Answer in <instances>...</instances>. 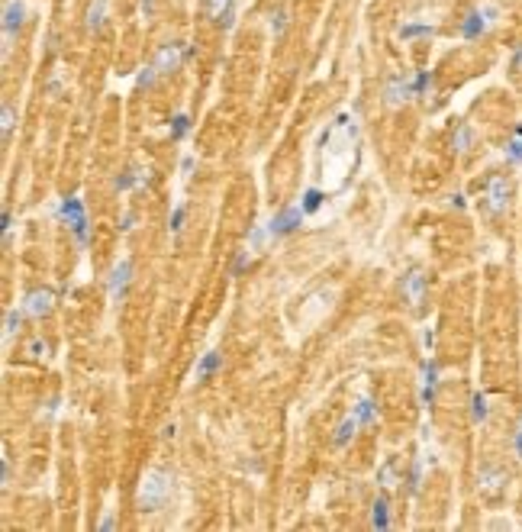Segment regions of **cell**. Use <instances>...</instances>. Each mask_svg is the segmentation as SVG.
Segmentation results:
<instances>
[{
	"mask_svg": "<svg viewBox=\"0 0 522 532\" xmlns=\"http://www.w3.org/2000/svg\"><path fill=\"white\" fill-rule=\"evenodd\" d=\"M168 494H171V475H165V471H149V475L142 477L136 504H139V510H145V513H155V510L168 500Z\"/></svg>",
	"mask_w": 522,
	"mask_h": 532,
	"instance_id": "6da1fadb",
	"label": "cell"
},
{
	"mask_svg": "<svg viewBox=\"0 0 522 532\" xmlns=\"http://www.w3.org/2000/svg\"><path fill=\"white\" fill-rule=\"evenodd\" d=\"M23 23H26V0H7V7H3V62L10 58L13 36L19 33Z\"/></svg>",
	"mask_w": 522,
	"mask_h": 532,
	"instance_id": "7a4b0ae2",
	"label": "cell"
},
{
	"mask_svg": "<svg viewBox=\"0 0 522 532\" xmlns=\"http://www.w3.org/2000/svg\"><path fill=\"white\" fill-rule=\"evenodd\" d=\"M510 197H513V187L506 181L503 175H494L490 177V184H487V210L490 213H506V206H510Z\"/></svg>",
	"mask_w": 522,
	"mask_h": 532,
	"instance_id": "3957f363",
	"label": "cell"
},
{
	"mask_svg": "<svg viewBox=\"0 0 522 532\" xmlns=\"http://www.w3.org/2000/svg\"><path fill=\"white\" fill-rule=\"evenodd\" d=\"M187 58V48L184 42H168V46L159 48V55H155V62L152 65L159 68V75H171V71H177L181 68V62Z\"/></svg>",
	"mask_w": 522,
	"mask_h": 532,
	"instance_id": "277c9868",
	"label": "cell"
},
{
	"mask_svg": "<svg viewBox=\"0 0 522 532\" xmlns=\"http://www.w3.org/2000/svg\"><path fill=\"white\" fill-rule=\"evenodd\" d=\"M413 97V81L406 75H393L387 85H384V103L387 107H403V103Z\"/></svg>",
	"mask_w": 522,
	"mask_h": 532,
	"instance_id": "5b68a950",
	"label": "cell"
},
{
	"mask_svg": "<svg viewBox=\"0 0 522 532\" xmlns=\"http://www.w3.org/2000/svg\"><path fill=\"white\" fill-rule=\"evenodd\" d=\"M300 220H303V210L300 206H284V210H278L274 213V220H271V226H268V233L271 236H287V233H294L300 226Z\"/></svg>",
	"mask_w": 522,
	"mask_h": 532,
	"instance_id": "8992f818",
	"label": "cell"
},
{
	"mask_svg": "<svg viewBox=\"0 0 522 532\" xmlns=\"http://www.w3.org/2000/svg\"><path fill=\"white\" fill-rule=\"evenodd\" d=\"M129 278H132V262L129 258H123V262L113 265V271H110V297H116V300L126 297Z\"/></svg>",
	"mask_w": 522,
	"mask_h": 532,
	"instance_id": "52a82bcc",
	"label": "cell"
},
{
	"mask_svg": "<svg viewBox=\"0 0 522 532\" xmlns=\"http://www.w3.org/2000/svg\"><path fill=\"white\" fill-rule=\"evenodd\" d=\"M52 303H55V294L48 287H36L33 294L26 297V313L29 317H46V313H52Z\"/></svg>",
	"mask_w": 522,
	"mask_h": 532,
	"instance_id": "ba28073f",
	"label": "cell"
},
{
	"mask_svg": "<svg viewBox=\"0 0 522 532\" xmlns=\"http://www.w3.org/2000/svg\"><path fill=\"white\" fill-rule=\"evenodd\" d=\"M107 17H110V0H91L84 13V29L87 33H100Z\"/></svg>",
	"mask_w": 522,
	"mask_h": 532,
	"instance_id": "9c48e42d",
	"label": "cell"
},
{
	"mask_svg": "<svg viewBox=\"0 0 522 532\" xmlns=\"http://www.w3.org/2000/svg\"><path fill=\"white\" fill-rule=\"evenodd\" d=\"M487 29H490V23L484 19V13H480V10H471V13L461 19V39H467V42L480 39Z\"/></svg>",
	"mask_w": 522,
	"mask_h": 532,
	"instance_id": "30bf717a",
	"label": "cell"
},
{
	"mask_svg": "<svg viewBox=\"0 0 522 532\" xmlns=\"http://www.w3.org/2000/svg\"><path fill=\"white\" fill-rule=\"evenodd\" d=\"M506 484V475L500 471V468H480V475H477V487L484 490V494H496L500 487Z\"/></svg>",
	"mask_w": 522,
	"mask_h": 532,
	"instance_id": "8fae6325",
	"label": "cell"
},
{
	"mask_svg": "<svg viewBox=\"0 0 522 532\" xmlns=\"http://www.w3.org/2000/svg\"><path fill=\"white\" fill-rule=\"evenodd\" d=\"M422 290H426V278H422L420 271H410V274L403 278V294H406V300H410L413 307L422 303Z\"/></svg>",
	"mask_w": 522,
	"mask_h": 532,
	"instance_id": "7c38bea8",
	"label": "cell"
},
{
	"mask_svg": "<svg viewBox=\"0 0 522 532\" xmlns=\"http://www.w3.org/2000/svg\"><path fill=\"white\" fill-rule=\"evenodd\" d=\"M287 26H290V13H287V7H274L268 13V33L274 39H280L284 33H287Z\"/></svg>",
	"mask_w": 522,
	"mask_h": 532,
	"instance_id": "4fadbf2b",
	"label": "cell"
},
{
	"mask_svg": "<svg viewBox=\"0 0 522 532\" xmlns=\"http://www.w3.org/2000/svg\"><path fill=\"white\" fill-rule=\"evenodd\" d=\"M474 145V130L467 126V123H461V126H455V132H451V149L455 152H461L465 155L467 149Z\"/></svg>",
	"mask_w": 522,
	"mask_h": 532,
	"instance_id": "5bb4252c",
	"label": "cell"
},
{
	"mask_svg": "<svg viewBox=\"0 0 522 532\" xmlns=\"http://www.w3.org/2000/svg\"><path fill=\"white\" fill-rule=\"evenodd\" d=\"M216 368H219V355H216V352H206L204 358H200V364H197L194 378H197V381H206V378H210Z\"/></svg>",
	"mask_w": 522,
	"mask_h": 532,
	"instance_id": "9a60e30c",
	"label": "cell"
},
{
	"mask_svg": "<svg viewBox=\"0 0 522 532\" xmlns=\"http://www.w3.org/2000/svg\"><path fill=\"white\" fill-rule=\"evenodd\" d=\"M371 526L374 529H387L390 526V516H387V500H374V510H371Z\"/></svg>",
	"mask_w": 522,
	"mask_h": 532,
	"instance_id": "2e32d148",
	"label": "cell"
},
{
	"mask_svg": "<svg viewBox=\"0 0 522 532\" xmlns=\"http://www.w3.org/2000/svg\"><path fill=\"white\" fill-rule=\"evenodd\" d=\"M13 126H17V110H13V103H3V110H0V132H3V142L10 139Z\"/></svg>",
	"mask_w": 522,
	"mask_h": 532,
	"instance_id": "e0dca14e",
	"label": "cell"
},
{
	"mask_svg": "<svg viewBox=\"0 0 522 532\" xmlns=\"http://www.w3.org/2000/svg\"><path fill=\"white\" fill-rule=\"evenodd\" d=\"M229 10H233V0H206V17L213 19V23H219Z\"/></svg>",
	"mask_w": 522,
	"mask_h": 532,
	"instance_id": "ac0fdd59",
	"label": "cell"
},
{
	"mask_svg": "<svg viewBox=\"0 0 522 532\" xmlns=\"http://www.w3.org/2000/svg\"><path fill=\"white\" fill-rule=\"evenodd\" d=\"M354 429H358V416H348V420L339 423V429H336V445H345V442L354 436Z\"/></svg>",
	"mask_w": 522,
	"mask_h": 532,
	"instance_id": "d6986e66",
	"label": "cell"
},
{
	"mask_svg": "<svg viewBox=\"0 0 522 532\" xmlns=\"http://www.w3.org/2000/svg\"><path fill=\"white\" fill-rule=\"evenodd\" d=\"M487 397L484 393H474V397H471V420L474 423H484L487 420Z\"/></svg>",
	"mask_w": 522,
	"mask_h": 532,
	"instance_id": "ffe728a7",
	"label": "cell"
},
{
	"mask_svg": "<svg viewBox=\"0 0 522 532\" xmlns=\"http://www.w3.org/2000/svg\"><path fill=\"white\" fill-rule=\"evenodd\" d=\"M432 26L429 23H406V26H400V39H420V36H429Z\"/></svg>",
	"mask_w": 522,
	"mask_h": 532,
	"instance_id": "44dd1931",
	"label": "cell"
},
{
	"mask_svg": "<svg viewBox=\"0 0 522 532\" xmlns=\"http://www.w3.org/2000/svg\"><path fill=\"white\" fill-rule=\"evenodd\" d=\"M187 132H190V120H187L184 113H177L174 120H171V139H184Z\"/></svg>",
	"mask_w": 522,
	"mask_h": 532,
	"instance_id": "7402d4cb",
	"label": "cell"
},
{
	"mask_svg": "<svg viewBox=\"0 0 522 532\" xmlns=\"http://www.w3.org/2000/svg\"><path fill=\"white\" fill-rule=\"evenodd\" d=\"M432 87V75L429 71H420L416 81H413V97H426V91Z\"/></svg>",
	"mask_w": 522,
	"mask_h": 532,
	"instance_id": "603a6c76",
	"label": "cell"
},
{
	"mask_svg": "<svg viewBox=\"0 0 522 532\" xmlns=\"http://www.w3.org/2000/svg\"><path fill=\"white\" fill-rule=\"evenodd\" d=\"M319 206H323V194L319 190H307L303 194V213H316Z\"/></svg>",
	"mask_w": 522,
	"mask_h": 532,
	"instance_id": "cb8c5ba5",
	"label": "cell"
},
{
	"mask_svg": "<svg viewBox=\"0 0 522 532\" xmlns=\"http://www.w3.org/2000/svg\"><path fill=\"white\" fill-rule=\"evenodd\" d=\"M354 416H358V423H371L374 420V403L371 400H361V403H358V410H354Z\"/></svg>",
	"mask_w": 522,
	"mask_h": 532,
	"instance_id": "d4e9b609",
	"label": "cell"
},
{
	"mask_svg": "<svg viewBox=\"0 0 522 532\" xmlns=\"http://www.w3.org/2000/svg\"><path fill=\"white\" fill-rule=\"evenodd\" d=\"M155 78H159V68L149 65V68H142V75H139V81H136V85H139V87H152V85H155Z\"/></svg>",
	"mask_w": 522,
	"mask_h": 532,
	"instance_id": "484cf974",
	"label": "cell"
},
{
	"mask_svg": "<svg viewBox=\"0 0 522 532\" xmlns=\"http://www.w3.org/2000/svg\"><path fill=\"white\" fill-rule=\"evenodd\" d=\"M19 319H23V317H19V310H7V329H3V336H7V339L19 329Z\"/></svg>",
	"mask_w": 522,
	"mask_h": 532,
	"instance_id": "4316f807",
	"label": "cell"
},
{
	"mask_svg": "<svg viewBox=\"0 0 522 532\" xmlns=\"http://www.w3.org/2000/svg\"><path fill=\"white\" fill-rule=\"evenodd\" d=\"M477 10L484 13V19H487V23H490V26H494L496 19H500V7H496V3H480V7H477Z\"/></svg>",
	"mask_w": 522,
	"mask_h": 532,
	"instance_id": "83f0119b",
	"label": "cell"
},
{
	"mask_svg": "<svg viewBox=\"0 0 522 532\" xmlns=\"http://www.w3.org/2000/svg\"><path fill=\"white\" fill-rule=\"evenodd\" d=\"M506 159L513 161V165H519L522 161V142H510V145H506Z\"/></svg>",
	"mask_w": 522,
	"mask_h": 532,
	"instance_id": "f1b7e54d",
	"label": "cell"
},
{
	"mask_svg": "<svg viewBox=\"0 0 522 532\" xmlns=\"http://www.w3.org/2000/svg\"><path fill=\"white\" fill-rule=\"evenodd\" d=\"M181 229H184V206H177L171 213V233H181Z\"/></svg>",
	"mask_w": 522,
	"mask_h": 532,
	"instance_id": "f546056e",
	"label": "cell"
},
{
	"mask_svg": "<svg viewBox=\"0 0 522 532\" xmlns=\"http://www.w3.org/2000/svg\"><path fill=\"white\" fill-rule=\"evenodd\" d=\"M10 233H13V216H10V210H3V242L10 245Z\"/></svg>",
	"mask_w": 522,
	"mask_h": 532,
	"instance_id": "4dcf8cb0",
	"label": "cell"
},
{
	"mask_svg": "<svg viewBox=\"0 0 522 532\" xmlns=\"http://www.w3.org/2000/svg\"><path fill=\"white\" fill-rule=\"evenodd\" d=\"M261 242H264V229H252V236H249V249H261Z\"/></svg>",
	"mask_w": 522,
	"mask_h": 532,
	"instance_id": "1f68e13d",
	"label": "cell"
},
{
	"mask_svg": "<svg viewBox=\"0 0 522 532\" xmlns=\"http://www.w3.org/2000/svg\"><path fill=\"white\" fill-rule=\"evenodd\" d=\"M381 481H384V487H393V465H384Z\"/></svg>",
	"mask_w": 522,
	"mask_h": 532,
	"instance_id": "d6a6232c",
	"label": "cell"
},
{
	"mask_svg": "<svg viewBox=\"0 0 522 532\" xmlns=\"http://www.w3.org/2000/svg\"><path fill=\"white\" fill-rule=\"evenodd\" d=\"M245 262H249V252H242V255H239V262H235V274H239V271L245 268Z\"/></svg>",
	"mask_w": 522,
	"mask_h": 532,
	"instance_id": "836d02e7",
	"label": "cell"
},
{
	"mask_svg": "<svg viewBox=\"0 0 522 532\" xmlns=\"http://www.w3.org/2000/svg\"><path fill=\"white\" fill-rule=\"evenodd\" d=\"M161 439H174V426H165L161 429Z\"/></svg>",
	"mask_w": 522,
	"mask_h": 532,
	"instance_id": "e575fe53",
	"label": "cell"
},
{
	"mask_svg": "<svg viewBox=\"0 0 522 532\" xmlns=\"http://www.w3.org/2000/svg\"><path fill=\"white\" fill-rule=\"evenodd\" d=\"M142 13H145V17H152V0H142Z\"/></svg>",
	"mask_w": 522,
	"mask_h": 532,
	"instance_id": "d590c367",
	"label": "cell"
}]
</instances>
